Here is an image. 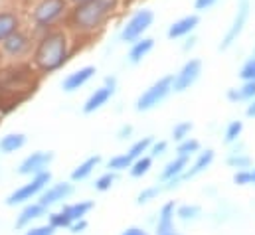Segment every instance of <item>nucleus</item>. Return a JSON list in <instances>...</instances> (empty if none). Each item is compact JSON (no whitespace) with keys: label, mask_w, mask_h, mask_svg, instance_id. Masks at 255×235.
<instances>
[{"label":"nucleus","mask_w":255,"mask_h":235,"mask_svg":"<svg viewBox=\"0 0 255 235\" xmlns=\"http://www.w3.org/2000/svg\"><path fill=\"white\" fill-rule=\"evenodd\" d=\"M20 26V20L14 12H0V44L18 30Z\"/></svg>","instance_id":"nucleus-26"},{"label":"nucleus","mask_w":255,"mask_h":235,"mask_svg":"<svg viewBox=\"0 0 255 235\" xmlns=\"http://www.w3.org/2000/svg\"><path fill=\"white\" fill-rule=\"evenodd\" d=\"M73 190H75V188H73V182H58V184L46 186V190L38 196V202H40L46 210H50V208H54V206L65 202V200L73 194Z\"/></svg>","instance_id":"nucleus-12"},{"label":"nucleus","mask_w":255,"mask_h":235,"mask_svg":"<svg viewBox=\"0 0 255 235\" xmlns=\"http://www.w3.org/2000/svg\"><path fill=\"white\" fill-rule=\"evenodd\" d=\"M52 182V172L46 170V172H40V174H34L30 176V180L26 184H22L20 188H16L8 198H6V206H20V204H28L32 202L34 198H38L46 186Z\"/></svg>","instance_id":"nucleus-5"},{"label":"nucleus","mask_w":255,"mask_h":235,"mask_svg":"<svg viewBox=\"0 0 255 235\" xmlns=\"http://www.w3.org/2000/svg\"><path fill=\"white\" fill-rule=\"evenodd\" d=\"M152 136H144V138H138L136 142H132L130 144V148H128V156L134 160V158H138V156H144L146 152H148V148H150V144H152Z\"/></svg>","instance_id":"nucleus-32"},{"label":"nucleus","mask_w":255,"mask_h":235,"mask_svg":"<svg viewBox=\"0 0 255 235\" xmlns=\"http://www.w3.org/2000/svg\"><path fill=\"white\" fill-rule=\"evenodd\" d=\"M54 152L50 150H36L32 154H28L20 166H18V174L20 176H34V174H40V172H46L50 168V164L54 162Z\"/></svg>","instance_id":"nucleus-11"},{"label":"nucleus","mask_w":255,"mask_h":235,"mask_svg":"<svg viewBox=\"0 0 255 235\" xmlns=\"http://www.w3.org/2000/svg\"><path fill=\"white\" fill-rule=\"evenodd\" d=\"M152 50H154V40H152V38H144V36L138 38L136 42L130 44V50H128V56H127L128 63L138 65Z\"/></svg>","instance_id":"nucleus-20"},{"label":"nucleus","mask_w":255,"mask_h":235,"mask_svg":"<svg viewBox=\"0 0 255 235\" xmlns=\"http://www.w3.org/2000/svg\"><path fill=\"white\" fill-rule=\"evenodd\" d=\"M202 218V208L196 206V204H182V206H176V220L184 222V224H192V222H198Z\"/></svg>","instance_id":"nucleus-27"},{"label":"nucleus","mask_w":255,"mask_h":235,"mask_svg":"<svg viewBox=\"0 0 255 235\" xmlns=\"http://www.w3.org/2000/svg\"><path fill=\"white\" fill-rule=\"evenodd\" d=\"M194 46H196V38L190 34V36H188V40H186V44L182 46V50H184V52H188V50H192Z\"/></svg>","instance_id":"nucleus-46"},{"label":"nucleus","mask_w":255,"mask_h":235,"mask_svg":"<svg viewBox=\"0 0 255 235\" xmlns=\"http://www.w3.org/2000/svg\"><path fill=\"white\" fill-rule=\"evenodd\" d=\"M240 77H242V81H255V54L246 59V63L242 65Z\"/></svg>","instance_id":"nucleus-37"},{"label":"nucleus","mask_w":255,"mask_h":235,"mask_svg":"<svg viewBox=\"0 0 255 235\" xmlns=\"http://www.w3.org/2000/svg\"><path fill=\"white\" fill-rule=\"evenodd\" d=\"M174 220H176V206H174V202H166L158 212V220H156V226H154L156 235L174 234L176 232Z\"/></svg>","instance_id":"nucleus-18"},{"label":"nucleus","mask_w":255,"mask_h":235,"mask_svg":"<svg viewBox=\"0 0 255 235\" xmlns=\"http://www.w3.org/2000/svg\"><path fill=\"white\" fill-rule=\"evenodd\" d=\"M30 48H32L30 38H28L24 32H20V30H16L14 34H10V36L2 42V52L14 59L24 58V56L30 52Z\"/></svg>","instance_id":"nucleus-13"},{"label":"nucleus","mask_w":255,"mask_h":235,"mask_svg":"<svg viewBox=\"0 0 255 235\" xmlns=\"http://www.w3.org/2000/svg\"><path fill=\"white\" fill-rule=\"evenodd\" d=\"M226 97L232 103H250L255 97V81H244L240 87L228 89Z\"/></svg>","instance_id":"nucleus-22"},{"label":"nucleus","mask_w":255,"mask_h":235,"mask_svg":"<svg viewBox=\"0 0 255 235\" xmlns=\"http://www.w3.org/2000/svg\"><path fill=\"white\" fill-rule=\"evenodd\" d=\"M150 168H152V158H150L148 154H144V156H138V158L132 160L128 172H130L132 178H142L144 174H148Z\"/></svg>","instance_id":"nucleus-28"},{"label":"nucleus","mask_w":255,"mask_h":235,"mask_svg":"<svg viewBox=\"0 0 255 235\" xmlns=\"http://www.w3.org/2000/svg\"><path fill=\"white\" fill-rule=\"evenodd\" d=\"M46 212H48V210H46L40 202H28V204L22 208V212L18 214L14 228H16V230H24V228L32 226V222H36V220L44 218V216H46Z\"/></svg>","instance_id":"nucleus-19"},{"label":"nucleus","mask_w":255,"mask_h":235,"mask_svg":"<svg viewBox=\"0 0 255 235\" xmlns=\"http://www.w3.org/2000/svg\"><path fill=\"white\" fill-rule=\"evenodd\" d=\"M101 164V156L95 154V156H87L83 162H79L73 170H71V182H83L95 172V168Z\"/></svg>","instance_id":"nucleus-21"},{"label":"nucleus","mask_w":255,"mask_h":235,"mask_svg":"<svg viewBox=\"0 0 255 235\" xmlns=\"http://www.w3.org/2000/svg\"><path fill=\"white\" fill-rule=\"evenodd\" d=\"M162 192H164L162 184H154V186L144 188V190H142V192H138V196H136V206H144V204H148V202L156 200Z\"/></svg>","instance_id":"nucleus-31"},{"label":"nucleus","mask_w":255,"mask_h":235,"mask_svg":"<svg viewBox=\"0 0 255 235\" xmlns=\"http://www.w3.org/2000/svg\"><path fill=\"white\" fill-rule=\"evenodd\" d=\"M132 136V124H123L119 130H117V138L119 140H127Z\"/></svg>","instance_id":"nucleus-43"},{"label":"nucleus","mask_w":255,"mask_h":235,"mask_svg":"<svg viewBox=\"0 0 255 235\" xmlns=\"http://www.w3.org/2000/svg\"><path fill=\"white\" fill-rule=\"evenodd\" d=\"M250 14H252V2H250V0H240L238 10H236V14H234V20H232L228 32L224 34V38H222V42H220V46H218L220 52H228V50L238 42V38L242 36V32H244L246 26H248Z\"/></svg>","instance_id":"nucleus-8"},{"label":"nucleus","mask_w":255,"mask_h":235,"mask_svg":"<svg viewBox=\"0 0 255 235\" xmlns=\"http://www.w3.org/2000/svg\"><path fill=\"white\" fill-rule=\"evenodd\" d=\"M226 164H228L230 168H234V170H248V168L254 166V160H252L250 154L244 152V144H240V146H236V148L228 154Z\"/></svg>","instance_id":"nucleus-23"},{"label":"nucleus","mask_w":255,"mask_h":235,"mask_svg":"<svg viewBox=\"0 0 255 235\" xmlns=\"http://www.w3.org/2000/svg\"><path fill=\"white\" fill-rule=\"evenodd\" d=\"M93 208H95V204H93L91 200H79V202H75V204H67L62 210L71 218V222H75V220H85V216H87Z\"/></svg>","instance_id":"nucleus-25"},{"label":"nucleus","mask_w":255,"mask_h":235,"mask_svg":"<svg viewBox=\"0 0 255 235\" xmlns=\"http://www.w3.org/2000/svg\"><path fill=\"white\" fill-rule=\"evenodd\" d=\"M67 10V0H42L32 12V22L40 30L52 28Z\"/></svg>","instance_id":"nucleus-7"},{"label":"nucleus","mask_w":255,"mask_h":235,"mask_svg":"<svg viewBox=\"0 0 255 235\" xmlns=\"http://www.w3.org/2000/svg\"><path fill=\"white\" fill-rule=\"evenodd\" d=\"M172 93V75H164L160 79H156L150 87H146L134 101V109L138 113H148L152 109H156L160 103H164L168 99V95Z\"/></svg>","instance_id":"nucleus-4"},{"label":"nucleus","mask_w":255,"mask_h":235,"mask_svg":"<svg viewBox=\"0 0 255 235\" xmlns=\"http://www.w3.org/2000/svg\"><path fill=\"white\" fill-rule=\"evenodd\" d=\"M67 230L73 235H81L87 230V220H75V222H71V226Z\"/></svg>","instance_id":"nucleus-41"},{"label":"nucleus","mask_w":255,"mask_h":235,"mask_svg":"<svg viewBox=\"0 0 255 235\" xmlns=\"http://www.w3.org/2000/svg\"><path fill=\"white\" fill-rule=\"evenodd\" d=\"M36 89V79L26 67H10L0 71V109L4 113L18 107Z\"/></svg>","instance_id":"nucleus-2"},{"label":"nucleus","mask_w":255,"mask_h":235,"mask_svg":"<svg viewBox=\"0 0 255 235\" xmlns=\"http://www.w3.org/2000/svg\"><path fill=\"white\" fill-rule=\"evenodd\" d=\"M246 115L250 118H255V97L248 103V107H246Z\"/></svg>","instance_id":"nucleus-45"},{"label":"nucleus","mask_w":255,"mask_h":235,"mask_svg":"<svg viewBox=\"0 0 255 235\" xmlns=\"http://www.w3.org/2000/svg\"><path fill=\"white\" fill-rule=\"evenodd\" d=\"M198 24H200V16H198V14H188V16H182V18L174 20V22L168 26L166 36H168L170 40L188 38L190 34H194V30L198 28Z\"/></svg>","instance_id":"nucleus-16"},{"label":"nucleus","mask_w":255,"mask_h":235,"mask_svg":"<svg viewBox=\"0 0 255 235\" xmlns=\"http://www.w3.org/2000/svg\"><path fill=\"white\" fill-rule=\"evenodd\" d=\"M117 6H119V0H85V2H79V4H75L73 12H71V26L83 34L97 32L113 16Z\"/></svg>","instance_id":"nucleus-3"},{"label":"nucleus","mask_w":255,"mask_h":235,"mask_svg":"<svg viewBox=\"0 0 255 235\" xmlns=\"http://www.w3.org/2000/svg\"><path fill=\"white\" fill-rule=\"evenodd\" d=\"M188 164H190V158H184V156H174L170 162H166V166L160 172V184L164 192L174 190L182 184V174L186 172Z\"/></svg>","instance_id":"nucleus-10"},{"label":"nucleus","mask_w":255,"mask_h":235,"mask_svg":"<svg viewBox=\"0 0 255 235\" xmlns=\"http://www.w3.org/2000/svg\"><path fill=\"white\" fill-rule=\"evenodd\" d=\"M250 172H252V184L255 186V166H252V168H250Z\"/></svg>","instance_id":"nucleus-47"},{"label":"nucleus","mask_w":255,"mask_h":235,"mask_svg":"<svg viewBox=\"0 0 255 235\" xmlns=\"http://www.w3.org/2000/svg\"><path fill=\"white\" fill-rule=\"evenodd\" d=\"M48 224L54 228V230H67L71 226V218L65 214L64 210L60 212H54V214H48Z\"/></svg>","instance_id":"nucleus-34"},{"label":"nucleus","mask_w":255,"mask_h":235,"mask_svg":"<svg viewBox=\"0 0 255 235\" xmlns=\"http://www.w3.org/2000/svg\"><path fill=\"white\" fill-rule=\"evenodd\" d=\"M24 144H26V134L10 132V134H4L0 138V152L2 154H12V152H18L20 148H24Z\"/></svg>","instance_id":"nucleus-24"},{"label":"nucleus","mask_w":255,"mask_h":235,"mask_svg":"<svg viewBox=\"0 0 255 235\" xmlns=\"http://www.w3.org/2000/svg\"><path fill=\"white\" fill-rule=\"evenodd\" d=\"M121 235H148V232H146V230H142V228L132 226V228H127Z\"/></svg>","instance_id":"nucleus-44"},{"label":"nucleus","mask_w":255,"mask_h":235,"mask_svg":"<svg viewBox=\"0 0 255 235\" xmlns=\"http://www.w3.org/2000/svg\"><path fill=\"white\" fill-rule=\"evenodd\" d=\"M152 24H154V12H152L150 8H138V10L128 18L127 22H125V26H123L119 38H121V42H125V44H132V42H136L138 38H142V36L150 30Z\"/></svg>","instance_id":"nucleus-6"},{"label":"nucleus","mask_w":255,"mask_h":235,"mask_svg":"<svg viewBox=\"0 0 255 235\" xmlns=\"http://www.w3.org/2000/svg\"><path fill=\"white\" fill-rule=\"evenodd\" d=\"M242 132H244V122H242V120H232V122H228L226 130H224V142H226V144H236V142L242 138Z\"/></svg>","instance_id":"nucleus-30"},{"label":"nucleus","mask_w":255,"mask_h":235,"mask_svg":"<svg viewBox=\"0 0 255 235\" xmlns=\"http://www.w3.org/2000/svg\"><path fill=\"white\" fill-rule=\"evenodd\" d=\"M130 164H132V158H130L127 152H125V154H117V156L109 158L107 168L119 174V172H125V170H128V168H130Z\"/></svg>","instance_id":"nucleus-33"},{"label":"nucleus","mask_w":255,"mask_h":235,"mask_svg":"<svg viewBox=\"0 0 255 235\" xmlns=\"http://www.w3.org/2000/svg\"><path fill=\"white\" fill-rule=\"evenodd\" d=\"M166 150H168V142L166 140H152V144L148 148V156L150 158H158V156L166 154Z\"/></svg>","instance_id":"nucleus-38"},{"label":"nucleus","mask_w":255,"mask_h":235,"mask_svg":"<svg viewBox=\"0 0 255 235\" xmlns=\"http://www.w3.org/2000/svg\"><path fill=\"white\" fill-rule=\"evenodd\" d=\"M234 184H238V186H250L252 184V172H250V168L248 170H236L234 172Z\"/></svg>","instance_id":"nucleus-39"},{"label":"nucleus","mask_w":255,"mask_h":235,"mask_svg":"<svg viewBox=\"0 0 255 235\" xmlns=\"http://www.w3.org/2000/svg\"><path fill=\"white\" fill-rule=\"evenodd\" d=\"M214 158H216V152H214L212 148L200 150V152L194 156V162H192V164H188L186 172L182 174V182H186V180H192V178L200 176L202 172H206V170L212 166Z\"/></svg>","instance_id":"nucleus-17"},{"label":"nucleus","mask_w":255,"mask_h":235,"mask_svg":"<svg viewBox=\"0 0 255 235\" xmlns=\"http://www.w3.org/2000/svg\"><path fill=\"white\" fill-rule=\"evenodd\" d=\"M115 182H117V172L107 170L105 174H101V176L95 180L93 188H95L97 192H109V190L113 188V184H115Z\"/></svg>","instance_id":"nucleus-35"},{"label":"nucleus","mask_w":255,"mask_h":235,"mask_svg":"<svg viewBox=\"0 0 255 235\" xmlns=\"http://www.w3.org/2000/svg\"><path fill=\"white\" fill-rule=\"evenodd\" d=\"M198 152H200V140H196V138H192V136L180 140L178 146H176V156L192 158V156H196Z\"/></svg>","instance_id":"nucleus-29"},{"label":"nucleus","mask_w":255,"mask_h":235,"mask_svg":"<svg viewBox=\"0 0 255 235\" xmlns=\"http://www.w3.org/2000/svg\"><path fill=\"white\" fill-rule=\"evenodd\" d=\"M73 4H79V2H85V0H71Z\"/></svg>","instance_id":"nucleus-48"},{"label":"nucleus","mask_w":255,"mask_h":235,"mask_svg":"<svg viewBox=\"0 0 255 235\" xmlns=\"http://www.w3.org/2000/svg\"><path fill=\"white\" fill-rule=\"evenodd\" d=\"M24 235H56V230L46 224V226H36V228H30Z\"/></svg>","instance_id":"nucleus-40"},{"label":"nucleus","mask_w":255,"mask_h":235,"mask_svg":"<svg viewBox=\"0 0 255 235\" xmlns=\"http://www.w3.org/2000/svg\"><path fill=\"white\" fill-rule=\"evenodd\" d=\"M95 73H97V67H95V65L79 67V69H75L73 73H69V75L65 77L64 83H62V87H64L65 93H73V91L81 89L83 85H87V83L93 79Z\"/></svg>","instance_id":"nucleus-15"},{"label":"nucleus","mask_w":255,"mask_h":235,"mask_svg":"<svg viewBox=\"0 0 255 235\" xmlns=\"http://www.w3.org/2000/svg\"><path fill=\"white\" fill-rule=\"evenodd\" d=\"M115 89H117V85H109V83H103L101 87H97V89L87 97V101H85V105H83V113H85V115H91V113L103 109V107L113 99Z\"/></svg>","instance_id":"nucleus-14"},{"label":"nucleus","mask_w":255,"mask_h":235,"mask_svg":"<svg viewBox=\"0 0 255 235\" xmlns=\"http://www.w3.org/2000/svg\"><path fill=\"white\" fill-rule=\"evenodd\" d=\"M34 65L40 73L50 75L62 69L69 59V40L62 30H50L42 36L34 50Z\"/></svg>","instance_id":"nucleus-1"},{"label":"nucleus","mask_w":255,"mask_h":235,"mask_svg":"<svg viewBox=\"0 0 255 235\" xmlns=\"http://www.w3.org/2000/svg\"><path fill=\"white\" fill-rule=\"evenodd\" d=\"M192 128H194V124H192L190 120H180V122L174 124V128H172V138H174L176 142L188 138L192 132Z\"/></svg>","instance_id":"nucleus-36"},{"label":"nucleus","mask_w":255,"mask_h":235,"mask_svg":"<svg viewBox=\"0 0 255 235\" xmlns=\"http://www.w3.org/2000/svg\"><path fill=\"white\" fill-rule=\"evenodd\" d=\"M202 75V59L192 58L188 59L176 75H172V93H184L190 87L196 85V81Z\"/></svg>","instance_id":"nucleus-9"},{"label":"nucleus","mask_w":255,"mask_h":235,"mask_svg":"<svg viewBox=\"0 0 255 235\" xmlns=\"http://www.w3.org/2000/svg\"><path fill=\"white\" fill-rule=\"evenodd\" d=\"M218 2H220V0H194V8H196L198 12H206V10L214 8Z\"/></svg>","instance_id":"nucleus-42"}]
</instances>
